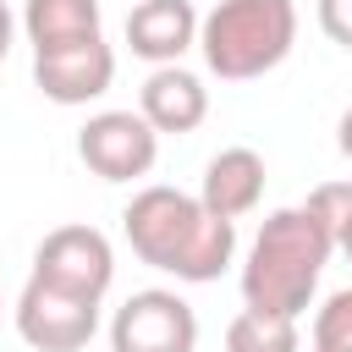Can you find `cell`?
Masks as SVG:
<instances>
[{"instance_id":"obj_1","label":"cell","mask_w":352,"mask_h":352,"mask_svg":"<svg viewBox=\"0 0 352 352\" xmlns=\"http://www.w3.org/2000/svg\"><path fill=\"white\" fill-rule=\"evenodd\" d=\"M121 231L132 242V253L148 270H165L176 280H220V270L236 253V220L209 214L192 192L182 187H143L132 192V204L121 209Z\"/></svg>"},{"instance_id":"obj_18","label":"cell","mask_w":352,"mask_h":352,"mask_svg":"<svg viewBox=\"0 0 352 352\" xmlns=\"http://www.w3.org/2000/svg\"><path fill=\"white\" fill-rule=\"evenodd\" d=\"M336 148H341V154L352 160V104L341 110V126H336Z\"/></svg>"},{"instance_id":"obj_10","label":"cell","mask_w":352,"mask_h":352,"mask_svg":"<svg viewBox=\"0 0 352 352\" xmlns=\"http://www.w3.org/2000/svg\"><path fill=\"white\" fill-rule=\"evenodd\" d=\"M138 116L154 132H198L209 116V88L187 72V66H154L143 94H138Z\"/></svg>"},{"instance_id":"obj_15","label":"cell","mask_w":352,"mask_h":352,"mask_svg":"<svg viewBox=\"0 0 352 352\" xmlns=\"http://www.w3.org/2000/svg\"><path fill=\"white\" fill-rule=\"evenodd\" d=\"M336 242H341V231L352 226V182H319L314 192H308V204H302Z\"/></svg>"},{"instance_id":"obj_14","label":"cell","mask_w":352,"mask_h":352,"mask_svg":"<svg viewBox=\"0 0 352 352\" xmlns=\"http://www.w3.org/2000/svg\"><path fill=\"white\" fill-rule=\"evenodd\" d=\"M314 352H352V286L330 292L314 314Z\"/></svg>"},{"instance_id":"obj_2","label":"cell","mask_w":352,"mask_h":352,"mask_svg":"<svg viewBox=\"0 0 352 352\" xmlns=\"http://www.w3.org/2000/svg\"><path fill=\"white\" fill-rule=\"evenodd\" d=\"M336 253V236L297 204V209H275L253 248H248V264H242V302L258 308V314H286L297 319L308 302H314V286L324 275Z\"/></svg>"},{"instance_id":"obj_9","label":"cell","mask_w":352,"mask_h":352,"mask_svg":"<svg viewBox=\"0 0 352 352\" xmlns=\"http://www.w3.org/2000/svg\"><path fill=\"white\" fill-rule=\"evenodd\" d=\"M126 44L138 60L176 66L198 44V11L192 0H138L126 11Z\"/></svg>"},{"instance_id":"obj_17","label":"cell","mask_w":352,"mask_h":352,"mask_svg":"<svg viewBox=\"0 0 352 352\" xmlns=\"http://www.w3.org/2000/svg\"><path fill=\"white\" fill-rule=\"evenodd\" d=\"M11 38H16V16H11V6L0 0V60L11 55Z\"/></svg>"},{"instance_id":"obj_8","label":"cell","mask_w":352,"mask_h":352,"mask_svg":"<svg viewBox=\"0 0 352 352\" xmlns=\"http://www.w3.org/2000/svg\"><path fill=\"white\" fill-rule=\"evenodd\" d=\"M33 82L55 104H88L116 82V50L99 33L77 38V44H60V50H38L33 55Z\"/></svg>"},{"instance_id":"obj_16","label":"cell","mask_w":352,"mask_h":352,"mask_svg":"<svg viewBox=\"0 0 352 352\" xmlns=\"http://www.w3.org/2000/svg\"><path fill=\"white\" fill-rule=\"evenodd\" d=\"M319 28L330 44L352 50V0H319Z\"/></svg>"},{"instance_id":"obj_12","label":"cell","mask_w":352,"mask_h":352,"mask_svg":"<svg viewBox=\"0 0 352 352\" xmlns=\"http://www.w3.org/2000/svg\"><path fill=\"white\" fill-rule=\"evenodd\" d=\"M22 33H28L33 55L94 38L99 33V0H28L22 6Z\"/></svg>"},{"instance_id":"obj_5","label":"cell","mask_w":352,"mask_h":352,"mask_svg":"<svg viewBox=\"0 0 352 352\" xmlns=\"http://www.w3.org/2000/svg\"><path fill=\"white\" fill-rule=\"evenodd\" d=\"M77 160L99 182H138L160 160V132L138 110H99L77 132Z\"/></svg>"},{"instance_id":"obj_11","label":"cell","mask_w":352,"mask_h":352,"mask_svg":"<svg viewBox=\"0 0 352 352\" xmlns=\"http://www.w3.org/2000/svg\"><path fill=\"white\" fill-rule=\"evenodd\" d=\"M264 198V160L253 148H220L209 165H204V192L198 204L220 220H242L248 209H258Z\"/></svg>"},{"instance_id":"obj_6","label":"cell","mask_w":352,"mask_h":352,"mask_svg":"<svg viewBox=\"0 0 352 352\" xmlns=\"http://www.w3.org/2000/svg\"><path fill=\"white\" fill-rule=\"evenodd\" d=\"M33 275L72 292V297L104 302V292L116 280V253H110L104 231H94V226H55L33 248Z\"/></svg>"},{"instance_id":"obj_19","label":"cell","mask_w":352,"mask_h":352,"mask_svg":"<svg viewBox=\"0 0 352 352\" xmlns=\"http://www.w3.org/2000/svg\"><path fill=\"white\" fill-rule=\"evenodd\" d=\"M336 248H341V253H346V264H352V226L341 231V242H336Z\"/></svg>"},{"instance_id":"obj_3","label":"cell","mask_w":352,"mask_h":352,"mask_svg":"<svg viewBox=\"0 0 352 352\" xmlns=\"http://www.w3.org/2000/svg\"><path fill=\"white\" fill-rule=\"evenodd\" d=\"M297 44V6L292 0H220L198 22L204 66L220 82H248L275 72Z\"/></svg>"},{"instance_id":"obj_7","label":"cell","mask_w":352,"mask_h":352,"mask_svg":"<svg viewBox=\"0 0 352 352\" xmlns=\"http://www.w3.org/2000/svg\"><path fill=\"white\" fill-rule=\"evenodd\" d=\"M94 330H99V302L28 275V286L16 297V336L33 352H82L94 341Z\"/></svg>"},{"instance_id":"obj_13","label":"cell","mask_w":352,"mask_h":352,"mask_svg":"<svg viewBox=\"0 0 352 352\" xmlns=\"http://www.w3.org/2000/svg\"><path fill=\"white\" fill-rule=\"evenodd\" d=\"M297 346H302V336H297V319H286V314L242 308L226 324V352H297Z\"/></svg>"},{"instance_id":"obj_4","label":"cell","mask_w":352,"mask_h":352,"mask_svg":"<svg viewBox=\"0 0 352 352\" xmlns=\"http://www.w3.org/2000/svg\"><path fill=\"white\" fill-rule=\"evenodd\" d=\"M110 352H198V314L165 286L132 292L110 319Z\"/></svg>"}]
</instances>
